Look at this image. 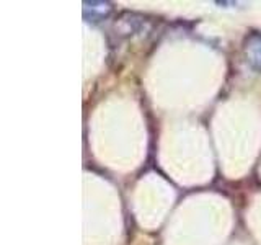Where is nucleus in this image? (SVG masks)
Masks as SVG:
<instances>
[{
	"mask_svg": "<svg viewBox=\"0 0 261 245\" xmlns=\"http://www.w3.org/2000/svg\"><path fill=\"white\" fill-rule=\"evenodd\" d=\"M253 61H258V67H261V49H258V53L255 54V59H253Z\"/></svg>",
	"mask_w": 261,
	"mask_h": 245,
	"instance_id": "obj_1",
	"label": "nucleus"
}]
</instances>
